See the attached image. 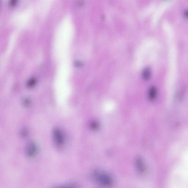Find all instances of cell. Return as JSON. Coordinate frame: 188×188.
Returning <instances> with one entry per match:
<instances>
[{
    "instance_id": "obj_1",
    "label": "cell",
    "mask_w": 188,
    "mask_h": 188,
    "mask_svg": "<svg viewBox=\"0 0 188 188\" xmlns=\"http://www.w3.org/2000/svg\"><path fill=\"white\" fill-rule=\"evenodd\" d=\"M93 177L96 181L104 186H110L113 183V179L111 175L104 171H94Z\"/></svg>"
},
{
    "instance_id": "obj_2",
    "label": "cell",
    "mask_w": 188,
    "mask_h": 188,
    "mask_svg": "<svg viewBox=\"0 0 188 188\" xmlns=\"http://www.w3.org/2000/svg\"><path fill=\"white\" fill-rule=\"evenodd\" d=\"M53 137L57 146H61L64 144V137L60 129L58 128H56L54 129L53 132Z\"/></svg>"
},
{
    "instance_id": "obj_3",
    "label": "cell",
    "mask_w": 188,
    "mask_h": 188,
    "mask_svg": "<svg viewBox=\"0 0 188 188\" xmlns=\"http://www.w3.org/2000/svg\"><path fill=\"white\" fill-rule=\"evenodd\" d=\"M38 151V146L35 142H30L28 143L26 149V154L28 157H34L37 153Z\"/></svg>"
},
{
    "instance_id": "obj_4",
    "label": "cell",
    "mask_w": 188,
    "mask_h": 188,
    "mask_svg": "<svg viewBox=\"0 0 188 188\" xmlns=\"http://www.w3.org/2000/svg\"><path fill=\"white\" fill-rule=\"evenodd\" d=\"M135 162L136 167L139 173L142 174L145 173L146 171V167L142 158L140 157H137Z\"/></svg>"
},
{
    "instance_id": "obj_5",
    "label": "cell",
    "mask_w": 188,
    "mask_h": 188,
    "mask_svg": "<svg viewBox=\"0 0 188 188\" xmlns=\"http://www.w3.org/2000/svg\"><path fill=\"white\" fill-rule=\"evenodd\" d=\"M157 90L154 86H152L150 88L148 92V96L150 99H154L157 96Z\"/></svg>"
},
{
    "instance_id": "obj_6",
    "label": "cell",
    "mask_w": 188,
    "mask_h": 188,
    "mask_svg": "<svg viewBox=\"0 0 188 188\" xmlns=\"http://www.w3.org/2000/svg\"><path fill=\"white\" fill-rule=\"evenodd\" d=\"M151 75H152V72L150 69L148 67L146 68L143 71V78L145 80L149 79L150 78Z\"/></svg>"
},
{
    "instance_id": "obj_7",
    "label": "cell",
    "mask_w": 188,
    "mask_h": 188,
    "mask_svg": "<svg viewBox=\"0 0 188 188\" xmlns=\"http://www.w3.org/2000/svg\"><path fill=\"white\" fill-rule=\"evenodd\" d=\"M91 129L93 130H96L99 128V124L96 121H93L91 123Z\"/></svg>"
},
{
    "instance_id": "obj_8",
    "label": "cell",
    "mask_w": 188,
    "mask_h": 188,
    "mask_svg": "<svg viewBox=\"0 0 188 188\" xmlns=\"http://www.w3.org/2000/svg\"><path fill=\"white\" fill-rule=\"evenodd\" d=\"M18 0H10V6L11 7H15L17 5Z\"/></svg>"
},
{
    "instance_id": "obj_9",
    "label": "cell",
    "mask_w": 188,
    "mask_h": 188,
    "mask_svg": "<svg viewBox=\"0 0 188 188\" xmlns=\"http://www.w3.org/2000/svg\"><path fill=\"white\" fill-rule=\"evenodd\" d=\"M28 134L27 130L26 129H24L21 132V135L23 138H25L27 136Z\"/></svg>"
},
{
    "instance_id": "obj_10",
    "label": "cell",
    "mask_w": 188,
    "mask_h": 188,
    "mask_svg": "<svg viewBox=\"0 0 188 188\" xmlns=\"http://www.w3.org/2000/svg\"><path fill=\"white\" fill-rule=\"evenodd\" d=\"M185 17L188 18V10L185 12Z\"/></svg>"
}]
</instances>
